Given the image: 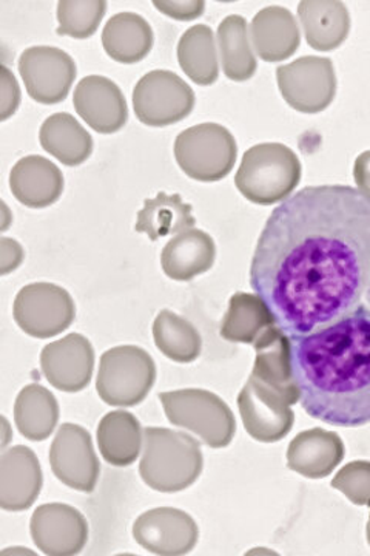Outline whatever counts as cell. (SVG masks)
Masks as SVG:
<instances>
[{"label": "cell", "mask_w": 370, "mask_h": 556, "mask_svg": "<svg viewBox=\"0 0 370 556\" xmlns=\"http://www.w3.org/2000/svg\"><path fill=\"white\" fill-rule=\"evenodd\" d=\"M370 281V195L307 186L273 208L251 263V287L288 336L347 316Z\"/></svg>", "instance_id": "cell-1"}, {"label": "cell", "mask_w": 370, "mask_h": 556, "mask_svg": "<svg viewBox=\"0 0 370 556\" xmlns=\"http://www.w3.org/2000/svg\"><path fill=\"white\" fill-rule=\"evenodd\" d=\"M299 404L333 427L370 424V308L352 313L312 334L289 336Z\"/></svg>", "instance_id": "cell-2"}, {"label": "cell", "mask_w": 370, "mask_h": 556, "mask_svg": "<svg viewBox=\"0 0 370 556\" xmlns=\"http://www.w3.org/2000/svg\"><path fill=\"white\" fill-rule=\"evenodd\" d=\"M203 467V452L195 438L170 428H145L139 475L150 489L182 492L195 484Z\"/></svg>", "instance_id": "cell-3"}, {"label": "cell", "mask_w": 370, "mask_h": 556, "mask_svg": "<svg viewBox=\"0 0 370 556\" xmlns=\"http://www.w3.org/2000/svg\"><path fill=\"white\" fill-rule=\"evenodd\" d=\"M302 181V163L288 146L264 142L244 153L234 185L252 203L270 206L284 201Z\"/></svg>", "instance_id": "cell-4"}, {"label": "cell", "mask_w": 370, "mask_h": 556, "mask_svg": "<svg viewBox=\"0 0 370 556\" xmlns=\"http://www.w3.org/2000/svg\"><path fill=\"white\" fill-rule=\"evenodd\" d=\"M160 401L168 422L193 431L208 447L225 448L233 441L237 420L229 405L215 393L187 388L161 393Z\"/></svg>", "instance_id": "cell-5"}, {"label": "cell", "mask_w": 370, "mask_h": 556, "mask_svg": "<svg viewBox=\"0 0 370 556\" xmlns=\"http://www.w3.org/2000/svg\"><path fill=\"white\" fill-rule=\"evenodd\" d=\"M156 382V365L142 348L115 346L99 362V397L112 407H135L149 396Z\"/></svg>", "instance_id": "cell-6"}, {"label": "cell", "mask_w": 370, "mask_h": 556, "mask_svg": "<svg viewBox=\"0 0 370 556\" xmlns=\"http://www.w3.org/2000/svg\"><path fill=\"white\" fill-rule=\"evenodd\" d=\"M233 135L216 123L197 124L181 131L175 141V159L187 177L201 182L226 178L237 163Z\"/></svg>", "instance_id": "cell-7"}, {"label": "cell", "mask_w": 370, "mask_h": 556, "mask_svg": "<svg viewBox=\"0 0 370 556\" xmlns=\"http://www.w3.org/2000/svg\"><path fill=\"white\" fill-rule=\"evenodd\" d=\"M195 108V91L168 70H155L138 80L133 90L137 118L150 127H167L187 118Z\"/></svg>", "instance_id": "cell-8"}, {"label": "cell", "mask_w": 370, "mask_h": 556, "mask_svg": "<svg viewBox=\"0 0 370 556\" xmlns=\"http://www.w3.org/2000/svg\"><path fill=\"white\" fill-rule=\"evenodd\" d=\"M13 317L25 334L50 339L64 332L75 321L76 306L67 289L40 281L27 285L17 292Z\"/></svg>", "instance_id": "cell-9"}, {"label": "cell", "mask_w": 370, "mask_h": 556, "mask_svg": "<svg viewBox=\"0 0 370 556\" xmlns=\"http://www.w3.org/2000/svg\"><path fill=\"white\" fill-rule=\"evenodd\" d=\"M278 89L292 109L320 113L335 100L336 75L329 58L303 56L277 68Z\"/></svg>", "instance_id": "cell-10"}, {"label": "cell", "mask_w": 370, "mask_h": 556, "mask_svg": "<svg viewBox=\"0 0 370 556\" xmlns=\"http://www.w3.org/2000/svg\"><path fill=\"white\" fill-rule=\"evenodd\" d=\"M20 73L33 100L53 105L68 97L78 72L67 51L40 46L21 54Z\"/></svg>", "instance_id": "cell-11"}, {"label": "cell", "mask_w": 370, "mask_h": 556, "mask_svg": "<svg viewBox=\"0 0 370 556\" xmlns=\"http://www.w3.org/2000/svg\"><path fill=\"white\" fill-rule=\"evenodd\" d=\"M50 466L54 477L82 493L97 489L101 466L91 434L76 424H62L50 448Z\"/></svg>", "instance_id": "cell-12"}, {"label": "cell", "mask_w": 370, "mask_h": 556, "mask_svg": "<svg viewBox=\"0 0 370 556\" xmlns=\"http://www.w3.org/2000/svg\"><path fill=\"white\" fill-rule=\"evenodd\" d=\"M291 407L284 396L264 386L254 376H251L238 396V408L245 431L264 444L280 442L291 433L295 424V413Z\"/></svg>", "instance_id": "cell-13"}, {"label": "cell", "mask_w": 370, "mask_h": 556, "mask_svg": "<svg viewBox=\"0 0 370 556\" xmlns=\"http://www.w3.org/2000/svg\"><path fill=\"white\" fill-rule=\"evenodd\" d=\"M135 541L161 556L187 555L200 540L195 519L186 511L174 507H160L145 511L135 521Z\"/></svg>", "instance_id": "cell-14"}, {"label": "cell", "mask_w": 370, "mask_h": 556, "mask_svg": "<svg viewBox=\"0 0 370 556\" xmlns=\"http://www.w3.org/2000/svg\"><path fill=\"white\" fill-rule=\"evenodd\" d=\"M29 532L42 554L72 556L87 546L88 522L78 508L68 504H43L33 514Z\"/></svg>", "instance_id": "cell-15"}, {"label": "cell", "mask_w": 370, "mask_h": 556, "mask_svg": "<svg viewBox=\"0 0 370 556\" xmlns=\"http://www.w3.org/2000/svg\"><path fill=\"white\" fill-rule=\"evenodd\" d=\"M40 368L50 386L56 390L79 393L93 378V346L82 334L73 332L43 348L40 354Z\"/></svg>", "instance_id": "cell-16"}, {"label": "cell", "mask_w": 370, "mask_h": 556, "mask_svg": "<svg viewBox=\"0 0 370 556\" xmlns=\"http://www.w3.org/2000/svg\"><path fill=\"white\" fill-rule=\"evenodd\" d=\"M76 112L98 134H116L128 119L123 91L105 76L91 75L79 80L73 97Z\"/></svg>", "instance_id": "cell-17"}, {"label": "cell", "mask_w": 370, "mask_h": 556, "mask_svg": "<svg viewBox=\"0 0 370 556\" xmlns=\"http://www.w3.org/2000/svg\"><path fill=\"white\" fill-rule=\"evenodd\" d=\"M38 456L31 448L16 445L0 456V507L7 511L27 510L42 490Z\"/></svg>", "instance_id": "cell-18"}, {"label": "cell", "mask_w": 370, "mask_h": 556, "mask_svg": "<svg viewBox=\"0 0 370 556\" xmlns=\"http://www.w3.org/2000/svg\"><path fill=\"white\" fill-rule=\"evenodd\" d=\"M255 364L252 376L278 391L291 405L298 404L299 390L292 367L291 338L272 325L255 340Z\"/></svg>", "instance_id": "cell-19"}, {"label": "cell", "mask_w": 370, "mask_h": 556, "mask_svg": "<svg viewBox=\"0 0 370 556\" xmlns=\"http://www.w3.org/2000/svg\"><path fill=\"white\" fill-rule=\"evenodd\" d=\"M343 439L335 431L312 428L292 439L288 448V467L304 478L329 477L342 464Z\"/></svg>", "instance_id": "cell-20"}, {"label": "cell", "mask_w": 370, "mask_h": 556, "mask_svg": "<svg viewBox=\"0 0 370 556\" xmlns=\"http://www.w3.org/2000/svg\"><path fill=\"white\" fill-rule=\"evenodd\" d=\"M10 188L24 206L49 207L64 192V175L50 160L29 155L14 164L10 174Z\"/></svg>", "instance_id": "cell-21"}, {"label": "cell", "mask_w": 370, "mask_h": 556, "mask_svg": "<svg viewBox=\"0 0 370 556\" xmlns=\"http://www.w3.org/2000/svg\"><path fill=\"white\" fill-rule=\"evenodd\" d=\"M252 46L266 62H280L293 56L302 43L298 22L283 7H267L255 14L251 24Z\"/></svg>", "instance_id": "cell-22"}, {"label": "cell", "mask_w": 370, "mask_h": 556, "mask_svg": "<svg viewBox=\"0 0 370 556\" xmlns=\"http://www.w3.org/2000/svg\"><path fill=\"white\" fill-rule=\"evenodd\" d=\"M215 258V240L204 230L192 228L168 241L161 254V266L171 280L190 281L210 270Z\"/></svg>", "instance_id": "cell-23"}, {"label": "cell", "mask_w": 370, "mask_h": 556, "mask_svg": "<svg viewBox=\"0 0 370 556\" xmlns=\"http://www.w3.org/2000/svg\"><path fill=\"white\" fill-rule=\"evenodd\" d=\"M298 16L307 43L318 51L339 49L350 31L346 5L335 0H303Z\"/></svg>", "instance_id": "cell-24"}, {"label": "cell", "mask_w": 370, "mask_h": 556, "mask_svg": "<svg viewBox=\"0 0 370 556\" xmlns=\"http://www.w3.org/2000/svg\"><path fill=\"white\" fill-rule=\"evenodd\" d=\"M153 30L137 13H117L105 24L102 46L112 60L137 64L145 60L153 47Z\"/></svg>", "instance_id": "cell-25"}, {"label": "cell", "mask_w": 370, "mask_h": 556, "mask_svg": "<svg viewBox=\"0 0 370 556\" xmlns=\"http://www.w3.org/2000/svg\"><path fill=\"white\" fill-rule=\"evenodd\" d=\"M43 150L68 167L80 166L93 152V138L69 113H54L39 134Z\"/></svg>", "instance_id": "cell-26"}, {"label": "cell", "mask_w": 370, "mask_h": 556, "mask_svg": "<svg viewBox=\"0 0 370 556\" xmlns=\"http://www.w3.org/2000/svg\"><path fill=\"white\" fill-rule=\"evenodd\" d=\"M142 427L131 413H107L98 427L99 452L109 464L115 467H128L142 452Z\"/></svg>", "instance_id": "cell-27"}, {"label": "cell", "mask_w": 370, "mask_h": 556, "mask_svg": "<svg viewBox=\"0 0 370 556\" xmlns=\"http://www.w3.org/2000/svg\"><path fill=\"white\" fill-rule=\"evenodd\" d=\"M192 208V204L184 203L178 193L167 195L160 192L155 199L144 201V207L138 212L135 230L145 233L152 241L186 232L196 225Z\"/></svg>", "instance_id": "cell-28"}, {"label": "cell", "mask_w": 370, "mask_h": 556, "mask_svg": "<svg viewBox=\"0 0 370 556\" xmlns=\"http://www.w3.org/2000/svg\"><path fill=\"white\" fill-rule=\"evenodd\" d=\"M59 422V404L50 390L31 383L22 388L14 404V424L28 441H46Z\"/></svg>", "instance_id": "cell-29"}, {"label": "cell", "mask_w": 370, "mask_h": 556, "mask_svg": "<svg viewBox=\"0 0 370 556\" xmlns=\"http://www.w3.org/2000/svg\"><path fill=\"white\" fill-rule=\"evenodd\" d=\"M275 318L269 306L258 294L237 292L229 300V309L222 320V339L232 343H251L272 327Z\"/></svg>", "instance_id": "cell-30"}, {"label": "cell", "mask_w": 370, "mask_h": 556, "mask_svg": "<svg viewBox=\"0 0 370 556\" xmlns=\"http://www.w3.org/2000/svg\"><path fill=\"white\" fill-rule=\"evenodd\" d=\"M219 58L227 78L244 83L255 75L258 64L252 50L247 22L240 14L227 16L218 27Z\"/></svg>", "instance_id": "cell-31"}, {"label": "cell", "mask_w": 370, "mask_h": 556, "mask_svg": "<svg viewBox=\"0 0 370 556\" xmlns=\"http://www.w3.org/2000/svg\"><path fill=\"white\" fill-rule=\"evenodd\" d=\"M178 62L197 86H212L219 76L218 51L214 31L207 25H195L181 36Z\"/></svg>", "instance_id": "cell-32"}, {"label": "cell", "mask_w": 370, "mask_h": 556, "mask_svg": "<svg viewBox=\"0 0 370 556\" xmlns=\"http://www.w3.org/2000/svg\"><path fill=\"white\" fill-rule=\"evenodd\" d=\"M153 339L157 350L178 364L196 361L203 348V339L197 329L189 320L168 309L157 314L153 324Z\"/></svg>", "instance_id": "cell-33"}, {"label": "cell", "mask_w": 370, "mask_h": 556, "mask_svg": "<svg viewBox=\"0 0 370 556\" xmlns=\"http://www.w3.org/2000/svg\"><path fill=\"white\" fill-rule=\"evenodd\" d=\"M107 2L104 0H61L58 3V35L75 39L91 38L104 20Z\"/></svg>", "instance_id": "cell-34"}, {"label": "cell", "mask_w": 370, "mask_h": 556, "mask_svg": "<svg viewBox=\"0 0 370 556\" xmlns=\"http://www.w3.org/2000/svg\"><path fill=\"white\" fill-rule=\"evenodd\" d=\"M331 485L342 492L355 506L370 507L369 460H354L346 464L332 479Z\"/></svg>", "instance_id": "cell-35"}, {"label": "cell", "mask_w": 370, "mask_h": 556, "mask_svg": "<svg viewBox=\"0 0 370 556\" xmlns=\"http://www.w3.org/2000/svg\"><path fill=\"white\" fill-rule=\"evenodd\" d=\"M161 13L167 14L168 17H174L176 21H193L200 17L204 13L205 3L197 2H153Z\"/></svg>", "instance_id": "cell-36"}, {"label": "cell", "mask_w": 370, "mask_h": 556, "mask_svg": "<svg viewBox=\"0 0 370 556\" xmlns=\"http://www.w3.org/2000/svg\"><path fill=\"white\" fill-rule=\"evenodd\" d=\"M21 93L10 70L2 67V121L9 119L20 105Z\"/></svg>", "instance_id": "cell-37"}, {"label": "cell", "mask_w": 370, "mask_h": 556, "mask_svg": "<svg viewBox=\"0 0 370 556\" xmlns=\"http://www.w3.org/2000/svg\"><path fill=\"white\" fill-rule=\"evenodd\" d=\"M354 178L358 189L370 195V150H366L355 160Z\"/></svg>", "instance_id": "cell-38"}, {"label": "cell", "mask_w": 370, "mask_h": 556, "mask_svg": "<svg viewBox=\"0 0 370 556\" xmlns=\"http://www.w3.org/2000/svg\"><path fill=\"white\" fill-rule=\"evenodd\" d=\"M366 535H368V543L370 546V515H369V521H368V529H366Z\"/></svg>", "instance_id": "cell-39"}, {"label": "cell", "mask_w": 370, "mask_h": 556, "mask_svg": "<svg viewBox=\"0 0 370 556\" xmlns=\"http://www.w3.org/2000/svg\"><path fill=\"white\" fill-rule=\"evenodd\" d=\"M366 300H368V303L370 305V281H369L368 291H366Z\"/></svg>", "instance_id": "cell-40"}]
</instances>
